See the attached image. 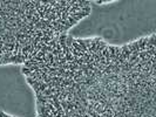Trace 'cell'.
I'll return each mask as SVG.
<instances>
[{
    "label": "cell",
    "mask_w": 156,
    "mask_h": 117,
    "mask_svg": "<svg viewBox=\"0 0 156 117\" xmlns=\"http://www.w3.org/2000/svg\"><path fill=\"white\" fill-rule=\"evenodd\" d=\"M73 41H74V37H72L70 35H67V39H66V46H67V48L72 47Z\"/></svg>",
    "instance_id": "6da1fadb"
}]
</instances>
